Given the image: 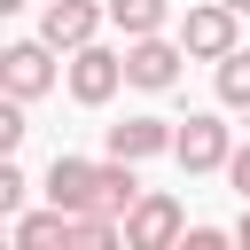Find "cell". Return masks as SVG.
<instances>
[{"label":"cell","instance_id":"ffe728a7","mask_svg":"<svg viewBox=\"0 0 250 250\" xmlns=\"http://www.w3.org/2000/svg\"><path fill=\"white\" fill-rule=\"evenodd\" d=\"M227 8H234V16H250V0H227Z\"/></svg>","mask_w":250,"mask_h":250},{"label":"cell","instance_id":"7c38bea8","mask_svg":"<svg viewBox=\"0 0 250 250\" xmlns=\"http://www.w3.org/2000/svg\"><path fill=\"white\" fill-rule=\"evenodd\" d=\"M164 16H172V0H109V23H117L125 39H148V31H164Z\"/></svg>","mask_w":250,"mask_h":250},{"label":"cell","instance_id":"d6986e66","mask_svg":"<svg viewBox=\"0 0 250 250\" xmlns=\"http://www.w3.org/2000/svg\"><path fill=\"white\" fill-rule=\"evenodd\" d=\"M234 242H242V250H250V211H242V227H234Z\"/></svg>","mask_w":250,"mask_h":250},{"label":"cell","instance_id":"5b68a950","mask_svg":"<svg viewBox=\"0 0 250 250\" xmlns=\"http://www.w3.org/2000/svg\"><path fill=\"white\" fill-rule=\"evenodd\" d=\"M125 86V55H109V47H70V102H86V109H102L109 94Z\"/></svg>","mask_w":250,"mask_h":250},{"label":"cell","instance_id":"9a60e30c","mask_svg":"<svg viewBox=\"0 0 250 250\" xmlns=\"http://www.w3.org/2000/svg\"><path fill=\"white\" fill-rule=\"evenodd\" d=\"M23 133H31V125H23V102H16V94H8V102H0V148H16V141H23Z\"/></svg>","mask_w":250,"mask_h":250},{"label":"cell","instance_id":"ac0fdd59","mask_svg":"<svg viewBox=\"0 0 250 250\" xmlns=\"http://www.w3.org/2000/svg\"><path fill=\"white\" fill-rule=\"evenodd\" d=\"M227 180H234V195H242V203H250V141H242V148H234V156H227Z\"/></svg>","mask_w":250,"mask_h":250},{"label":"cell","instance_id":"6da1fadb","mask_svg":"<svg viewBox=\"0 0 250 250\" xmlns=\"http://www.w3.org/2000/svg\"><path fill=\"white\" fill-rule=\"evenodd\" d=\"M180 234H188V211H180V195H164V188H141V203L125 211V250H180Z\"/></svg>","mask_w":250,"mask_h":250},{"label":"cell","instance_id":"8992f818","mask_svg":"<svg viewBox=\"0 0 250 250\" xmlns=\"http://www.w3.org/2000/svg\"><path fill=\"white\" fill-rule=\"evenodd\" d=\"M180 47L203 55V62H227V55H234V8H227V0L188 8V16H180Z\"/></svg>","mask_w":250,"mask_h":250},{"label":"cell","instance_id":"ba28073f","mask_svg":"<svg viewBox=\"0 0 250 250\" xmlns=\"http://www.w3.org/2000/svg\"><path fill=\"white\" fill-rule=\"evenodd\" d=\"M94 31H102V8H94V0H47V16H39V39H47L55 55H62V47H86Z\"/></svg>","mask_w":250,"mask_h":250},{"label":"cell","instance_id":"5bb4252c","mask_svg":"<svg viewBox=\"0 0 250 250\" xmlns=\"http://www.w3.org/2000/svg\"><path fill=\"white\" fill-rule=\"evenodd\" d=\"M219 102H227V109H250V47H234V55L219 62Z\"/></svg>","mask_w":250,"mask_h":250},{"label":"cell","instance_id":"30bf717a","mask_svg":"<svg viewBox=\"0 0 250 250\" xmlns=\"http://www.w3.org/2000/svg\"><path fill=\"white\" fill-rule=\"evenodd\" d=\"M8 250H70V211L47 203V211H16V242Z\"/></svg>","mask_w":250,"mask_h":250},{"label":"cell","instance_id":"44dd1931","mask_svg":"<svg viewBox=\"0 0 250 250\" xmlns=\"http://www.w3.org/2000/svg\"><path fill=\"white\" fill-rule=\"evenodd\" d=\"M8 8H23V0H0V16H8Z\"/></svg>","mask_w":250,"mask_h":250},{"label":"cell","instance_id":"e0dca14e","mask_svg":"<svg viewBox=\"0 0 250 250\" xmlns=\"http://www.w3.org/2000/svg\"><path fill=\"white\" fill-rule=\"evenodd\" d=\"M180 250H242V242H234V234H219V227H188V234H180Z\"/></svg>","mask_w":250,"mask_h":250},{"label":"cell","instance_id":"4fadbf2b","mask_svg":"<svg viewBox=\"0 0 250 250\" xmlns=\"http://www.w3.org/2000/svg\"><path fill=\"white\" fill-rule=\"evenodd\" d=\"M70 250H125V219H109V211H78V219H70Z\"/></svg>","mask_w":250,"mask_h":250},{"label":"cell","instance_id":"2e32d148","mask_svg":"<svg viewBox=\"0 0 250 250\" xmlns=\"http://www.w3.org/2000/svg\"><path fill=\"white\" fill-rule=\"evenodd\" d=\"M23 188H31V180H23V172H16V164H0V211H8V219H16V211H23Z\"/></svg>","mask_w":250,"mask_h":250},{"label":"cell","instance_id":"52a82bcc","mask_svg":"<svg viewBox=\"0 0 250 250\" xmlns=\"http://www.w3.org/2000/svg\"><path fill=\"white\" fill-rule=\"evenodd\" d=\"M172 141H180V125H172V117H125V125H109V156H125V164L172 156Z\"/></svg>","mask_w":250,"mask_h":250},{"label":"cell","instance_id":"3957f363","mask_svg":"<svg viewBox=\"0 0 250 250\" xmlns=\"http://www.w3.org/2000/svg\"><path fill=\"white\" fill-rule=\"evenodd\" d=\"M47 86H55V47H47V39H16V47H0V94L39 102Z\"/></svg>","mask_w":250,"mask_h":250},{"label":"cell","instance_id":"7a4b0ae2","mask_svg":"<svg viewBox=\"0 0 250 250\" xmlns=\"http://www.w3.org/2000/svg\"><path fill=\"white\" fill-rule=\"evenodd\" d=\"M180 62H188V47L164 39V31L125 39V86H141V94H172V86H180Z\"/></svg>","mask_w":250,"mask_h":250},{"label":"cell","instance_id":"9c48e42d","mask_svg":"<svg viewBox=\"0 0 250 250\" xmlns=\"http://www.w3.org/2000/svg\"><path fill=\"white\" fill-rule=\"evenodd\" d=\"M94 172H102V164H86V156H55V164H47V203H62L70 219L94 211Z\"/></svg>","mask_w":250,"mask_h":250},{"label":"cell","instance_id":"277c9868","mask_svg":"<svg viewBox=\"0 0 250 250\" xmlns=\"http://www.w3.org/2000/svg\"><path fill=\"white\" fill-rule=\"evenodd\" d=\"M227 156H234V133H227L211 109H195V117L180 125V141H172V164H180V172H227Z\"/></svg>","mask_w":250,"mask_h":250},{"label":"cell","instance_id":"8fae6325","mask_svg":"<svg viewBox=\"0 0 250 250\" xmlns=\"http://www.w3.org/2000/svg\"><path fill=\"white\" fill-rule=\"evenodd\" d=\"M133 203H141V180H133V164H125V156H109V164L94 172V211H109V219H125Z\"/></svg>","mask_w":250,"mask_h":250}]
</instances>
